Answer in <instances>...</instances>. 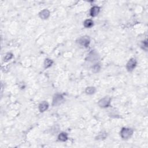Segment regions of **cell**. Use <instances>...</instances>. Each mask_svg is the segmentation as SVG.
I'll return each mask as SVG.
<instances>
[{
	"label": "cell",
	"mask_w": 148,
	"mask_h": 148,
	"mask_svg": "<svg viewBox=\"0 0 148 148\" xmlns=\"http://www.w3.org/2000/svg\"><path fill=\"white\" fill-rule=\"evenodd\" d=\"M133 134V131L132 129H129V128H123L120 131V135L123 139L127 140L131 137Z\"/></svg>",
	"instance_id": "obj_1"
},
{
	"label": "cell",
	"mask_w": 148,
	"mask_h": 148,
	"mask_svg": "<svg viewBox=\"0 0 148 148\" xmlns=\"http://www.w3.org/2000/svg\"><path fill=\"white\" fill-rule=\"evenodd\" d=\"M111 99L109 97H105L98 101V105L101 108H108L111 104Z\"/></svg>",
	"instance_id": "obj_2"
},
{
	"label": "cell",
	"mask_w": 148,
	"mask_h": 148,
	"mask_svg": "<svg viewBox=\"0 0 148 148\" xmlns=\"http://www.w3.org/2000/svg\"><path fill=\"white\" fill-rule=\"evenodd\" d=\"M137 65V61L135 59H131L128 61L126 65V68L129 71H132Z\"/></svg>",
	"instance_id": "obj_3"
},
{
	"label": "cell",
	"mask_w": 148,
	"mask_h": 148,
	"mask_svg": "<svg viewBox=\"0 0 148 148\" xmlns=\"http://www.w3.org/2000/svg\"><path fill=\"white\" fill-rule=\"evenodd\" d=\"M63 100V97L61 94H56L53 100V105L57 106L61 103Z\"/></svg>",
	"instance_id": "obj_4"
},
{
	"label": "cell",
	"mask_w": 148,
	"mask_h": 148,
	"mask_svg": "<svg viewBox=\"0 0 148 148\" xmlns=\"http://www.w3.org/2000/svg\"><path fill=\"white\" fill-rule=\"evenodd\" d=\"M79 44L84 47H87L90 44V40L88 37H82L79 39Z\"/></svg>",
	"instance_id": "obj_5"
},
{
	"label": "cell",
	"mask_w": 148,
	"mask_h": 148,
	"mask_svg": "<svg viewBox=\"0 0 148 148\" xmlns=\"http://www.w3.org/2000/svg\"><path fill=\"white\" fill-rule=\"evenodd\" d=\"M39 17L42 19H47L50 16V12L48 9H44L39 14Z\"/></svg>",
	"instance_id": "obj_6"
},
{
	"label": "cell",
	"mask_w": 148,
	"mask_h": 148,
	"mask_svg": "<svg viewBox=\"0 0 148 148\" xmlns=\"http://www.w3.org/2000/svg\"><path fill=\"white\" fill-rule=\"evenodd\" d=\"M49 108V104L46 101H43L39 104V110L41 112H44L46 111Z\"/></svg>",
	"instance_id": "obj_7"
},
{
	"label": "cell",
	"mask_w": 148,
	"mask_h": 148,
	"mask_svg": "<svg viewBox=\"0 0 148 148\" xmlns=\"http://www.w3.org/2000/svg\"><path fill=\"white\" fill-rule=\"evenodd\" d=\"M100 8L98 6H94L90 10V15L93 17H95V16L98 15V13H100Z\"/></svg>",
	"instance_id": "obj_8"
},
{
	"label": "cell",
	"mask_w": 148,
	"mask_h": 148,
	"mask_svg": "<svg viewBox=\"0 0 148 148\" xmlns=\"http://www.w3.org/2000/svg\"><path fill=\"white\" fill-rule=\"evenodd\" d=\"M97 56H97V53L92 51L91 53L89 54V56H88V60H89V61H95L97 59H98L97 58Z\"/></svg>",
	"instance_id": "obj_9"
},
{
	"label": "cell",
	"mask_w": 148,
	"mask_h": 148,
	"mask_svg": "<svg viewBox=\"0 0 148 148\" xmlns=\"http://www.w3.org/2000/svg\"><path fill=\"white\" fill-rule=\"evenodd\" d=\"M58 138L60 141L65 142L68 140V135L66 133H61V134H59Z\"/></svg>",
	"instance_id": "obj_10"
},
{
	"label": "cell",
	"mask_w": 148,
	"mask_h": 148,
	"mask_svg": "<svg viewBox=\"0 0 148 148\" xmlns=\"http://www.w3.org/2000/svg\"><path fill=\"white\" fill-rule=\"evenodd\" d=\"M83 24L86 28H91L93 26V21L92 20L87 19L84 21Z\"/></svg>",
	"instance_id": "obj_11"
},
{
	"label": "cell",
	"mask_w": 148,
	"mask_h": 148,
	"mask_svg": "<svg viewBox=\"0 0 148 148\" xmlns=\"http://www.w3.org/2000/svg\"><path fill=\"white\" fill-rule=\"evenodd\" d=\"M53 61L52 60L50 59H46V60H45V62H44V66H45V68H48L52 66V64H53Z\"/></svg>",
	"instance_id": "obj_12"
},
{
	"label": "cell",
	"mask_w": 148,
	"mask_h": 148,
	"mask_svg": "<svg viewBox=\"0 0 148 148\" xmlns=\"http://www.w3.org/2000/svg\"><path fill=\"white\" fill-rule=\"evenodd\" d=\"M85 91L87 94H93L95 92V89L94 87H89L86 88Z\"/></svg>",
	"instance_id": "obj_13"
},
{
	"label": "cell",
	"mask_w": 148,
	"mask_h": 148,
	"mask_svg": "<svg viewBox=\"0 0 148 148\" xmlns=\"http://www.w3.org/2000/svg\"><path fill=\"white\" fill-rule=\"evenodd\" d=\"M100 68H101V66L100 64H95V65H94L93 67H92V71H93L94 73H98L99 71H100Z\"/></svg>",
	"instance_id": "obj_14"
},
{
	"label": "cell",
	"mask_w": 148,
	"mask_h": 148,
	"mask_svg": "<svg viewBox=\"0 0 148 148\" xmlns=\"http://www.w3.org/2000/svg\"><path fill=\"white\" fill-rule=\"evenodd\" d=\"M106 136V134L105 133H101L98 135V136L97 137V138H98V140H102V139L105 138Z\"/></svg>",
	"instance_id": "obj_15"
},
{
	"label": "cell",
	"mask_w": 148,
	"mask_h": 148,
	"mask_svg": "<svg viewBox=\"0 0 148 148\" xmlns=\"http://www.w3.org/2000/svg\"><path fill=\"white\" fill-rule=\"evenodd\" d=\"M12 57H13V55H12V53H8L7 55L5 56V61H8L9 60L11 59Z\"/></svg>",
	"instance_id": "obj_16"
}]
</instances>
